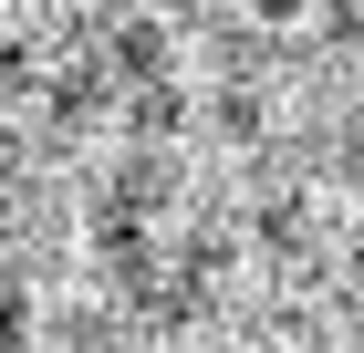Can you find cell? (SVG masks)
Listing matches in <instances>:
<instances>
[{
  "label": "cell",
  "mask_w": 364,
  "mask_h": 353,
  "mask_svg": "<svg viewBox=\"0 0 364 353\" xmlns=\"http://www.w3.org/2000/svg\"><path fill=\"white\" fill-rule=\"evenodd\" d=\"M105 73L114 83H156V73H167V31H156V21H125L105 42Z\"/></svg>",
  "instance_id": "cell-1"
},
{
  "label": "cell",
  "mask_w": 364,
  "mask_h": 353,
  "mask_svg": "<svg viewBox=\"0 0 364 353\" xmlns=\"http://www.w3.org/2000/svg\"><path fill=\"white\" fill-rule=\"evenodd\" d=\"M125 125H136L146 146H167V136H188V94H177L167 73H156V83H136V114H125Z\"/></svg>",
  "instance_id": "cell-2"
},
{
  "label": "cell",
  "mask_w": 364,
  "mask_h": 353,
  "mask_svg": "<svg viewBox=\"0 0 364 353\" xmlns=\"http://www.w3.org/2000/svg\"><path fill=\"white\" fill-rule=\"evenodd\" d=\"M105 83H114L105 63H73V73H53V114H63V125H84V114L105 104Z\"/></svg>",
  "instance_id": "cell-3"
},
{
  "label": "cell",
  "mask_w": 364,
  "mask_h": 353,
  "mask_svg": "<svg viewBox=\"0 0 364 353\" xmlns=\"http://www.w3.org/2000/svg\"><path fill=\"white\" fill-rule=\"evenodd\" d=\"M156 197H167V166H156V156H125V166H114V197H105V208H156Z\"/></svg>",
  "instance_id": "cell-4"
},
{
  "label": "cell",
  "mask_w": 364,
  "mask_h": 353,
  "mask_svg": "<svg viewBox=\"0 0 364 353\" xmlns=\"http://www.w3.org/2000/svg\"><path fill=\"white\" fill-rule=\"evenodd\" d=\"M260 239H271V249H302L312 239V208H302V197H271V208H260Z\"/></svg>",
  "instance_id": "cell-5"
},
{
  "label": "cell",
  "mask_w": 364,
  "mask_h": 353,
  "mask_svg": "<svg viewBox=\"0 0 364 353\" xmlns=\"http://www.w3.org/2000/svg\"><path fill=\"white\" fill-rule=\"evenodd\" d=\"M0 353H31V301H21L11 271H0Z\"/></svg>",
  "instance_id": "cell-6"
},
{
  "label": "cell",
  "mask_w": 364,
  "mask_h": 353,
  "mask_svg": "<svg viewBox=\"0 0 364 353\" xmlns=\"http://www.w3.org/2000/svg\"><path fill=\"white\" fill-rule=\"evenodd\" d=\"M323 31H333L343 53H364V0H333V11H323Z\"/></svg>",
  "instance_id": "cell-7"
},
{
  "label": "cell",
  "mask_w": 364,
  "mask_h": 353,
  "mask_svg": "<svg viewBox=\"0 0 364 353\" xmlns=\"http://www.w3.org/2000/svg\"><path fill=\"white\" fill-rule=\"evenodd\" d=\"M250 11H260V21H302L312 0H250Z\"/></svg>",
  "instance_id": "cell-8"
},
{
  "label": "cell",
  "mask_w": 364,
  "mask_h": 353,
  "mask_svg": "<svg viewBox=\"0 0 364 353\" xmlns=\"http://www.w3.org/2000/svg\"><path fill=\"white\" fill-rule=\"evenodd\" d=\"M0 260H11V208H0Z\"/></svg>",
  "instance_id": "cell-9"
},
{
  "label": "cell",
  "mask_w": 364,
  "mask_h": 353,
  "mask_svg": "<svg viewBox=\"0 0 364 353\" xmlns=\"http://www.w3.org/2000/svg\"><path fill=\"white\" fill-rule=\"evenodd\" d=\"M354 353H364V343H354Z\"/></svg>",
  "instance_id": "cell-10"
}]
</instances>
